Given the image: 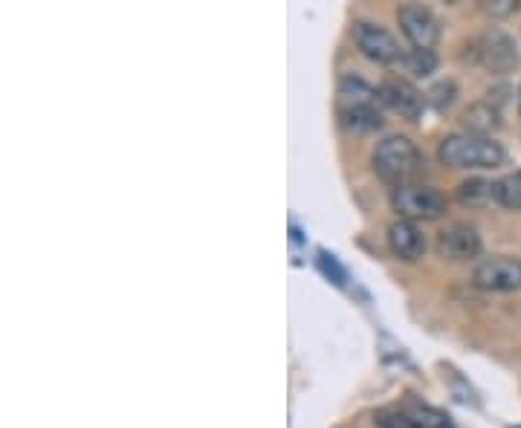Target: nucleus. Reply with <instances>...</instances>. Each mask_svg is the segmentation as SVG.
<instances>
[{"label": "nucleus", "instance_id": "4468645a", "mask_svg": "<svg viewBox=\"0 0 521 428\" xmlns=\"http://www.w3.org/2000/svg\"><path fill=\"white\" fill-rule=\"evenodd\" d=\"M493 200L501 209L521 212V171H510L493 183Z\"/></svg>", "mask_w": 521, "mask_h": 428}, {"label": "nucleus", "instance_id": "f257e3e1", "mask_svg": "<svg viewBox=\"0 0 521 428\" xmlns=\"http://www.w3.org/2000/svg\"><path fill=\"white\" fill-rule=\"evenodd\" d=\"M336 102H339V119L348 131L354 134H371L383 128V113L377 107V90L368 81L357 76H345L336 87Z\"/></svg>", "mask_w": 521, "mask_h": 428}, {"label": "nucleus", "instance_id": "9b49d317", "mask_svg": "<svg viewBox=\"0 0 521 428\" xmlns=\"http://www.w3.org/2000/svg\"><path fill=\"white\" fill-rule=\"evenodd\" d=\"M478 58L487 70L493 73H510L519 64V53H516V41L504 32V29H490L481 35L478 41Z\"/></svg>", "mask_w": 521, "mask_h": 428}, {"label": "nucleus", "instance_id": "a211bd4d", "mask_svg": "<svg viewBox=\"0 0 521 428\" xmlns=\"http://www.w3.org/2000/svg\"><path fill=\"white\" fill-rule=\"evenodd\" d=\"M432 96V105L438 107V110H446V107L455 102V96H458V87H455V81H440L438 87L429 93Z\"/></svg>", "mask_w": 521, "mask_h": 428}, {"label": "nucleus", "instance_id": "423d86ee", "mask_svg": "<svg viewBox=\"0 0 521 428\" xmlns=\"http://www.w3.org/2000/svg\"><path fill=\"white\" fill-rule=\"evenodd\" d=\"M374 423L380 428H452L443 411L432 405H420V402L383 408V411H377Z\"/></svg>", "mask_w": 521, "mask_h": 428}, {"label": "nucleus", "instance_id": "dca6fc26", "mask_svg": "<svg viewBox=\"0 0 521 428\" xmlns=\"http://www.w3.org/2000/svg\"><path fill=\"white\" fill-rule=\"evenodd\" d=\"M403 67L417 79H429L438 70V55L432 50H409L403 55Z\"/></svg>", "mask_w": 521, "mask_h": 428}, {"label": "nucleus", "instance_id": "20e7f679", "mask_svg": "<svg viewBox=\"0 0 521 428\" xmlns=\"http://www.w3.org/2000/svg\"><path fill=\"white\" fill-rule=\"evenodd\" d=\"M391 209L403 220H440L446 214V197L429 186H400L391 188Z\"/></svg>", "mask_w": 521, "mask_h": 428}, {"label": "nucleus", "instance_id": "9d476101", "mask_svg": "<svg viewBox=\"0 0 521 428\" xmlns=\"http://www.w3.org/2000/svg\"><path fill=\"white\" fill-rule=\"evenodd\" d=\"M435 249L446 261H472L481 255V235L469 223H449L446 229L438 232Z\"/></svg>", "mask_w": 521, "mask_h": 428}, {"label": "nucleus", "instance_id": "6e6552de", "mask_svg": "<svg viewBox=\"0 0 521 428\" xmlns=\"http://www.w3.org/2000/svg\"><path fill=\"white\" fill-rule=\"evenodd\" d=\"M377 99H380V105L394 110V113H400V116L409 119V122H417V119L423 116V107H426L423 93L414 87L412 81L400 79V76H388V79L377 87Z\"/></svg>", "mask_w": 521, "mask_h": 428}, {"label": "nucleus", "instance_id": "f8f14e48", "mask_svg": "<svg viewBox=\"0 0 521 428\" xmlns=\"http://www.w3.org/2000/svg\"><path fill=\"white\" fill-rule=\"evenodd\" d=\"M385 238H388V249L394 252V258H400L406 264H414V261H420L426 255V235L420 232V226L412 223V220L397 217L388 226Z\"/></svg>", "mask_w": 521, "mask_h": 428}, {"label": "nucleus", "instance_id": "2eb2a0df", "mask_svg": "<svg viewBox=\"0 0 521 428\" xmlns=\"http://www.w3.org/2000/svg\"><path fill=\"white\" fill-rule=\"evenodd\" d=\"M458 200L464 206H484L487 200H493V183L481 180V177H472V180H464L458 186Z\"/></svg>", "mask_w": 521, "mask_h": 428}, {"label": "nucleus", "instance_id": "0eeeda50", "mask_svg": "<svg viewBox=\"0 0 521 428\" xmlns=\"http://www.w3.org/2000/svg\"><path fill=\"white\" fill-rule=\"evenodd\" d=\"M475 287L487 293H516L521 290V261L510 255H498L490 261H481L472 272Z\"/></svg>", "mask_w": 521, "mask_h": 428}, {"label": "nucleus", "instance_id": "6ab92c4d", "mask_svg": "<svg viewBox=\"0 0 521 428\" xmlns=\"http://www.w3.org/2000/svg\"><path fill=\"white\" fill-rule=\"evenodd\" d=\"M516 102H519V116H521V84H519V93H516Z\"/></svg>", "mask_w": 521, "mask_h": 428}, {"label": "nucleus", "instance_id": "f03ea898", "mask_svg": "<svg viewBox=\"0 0 521 428\" xmlns=\"http://www.w3.org/2000/svg\"><path fill=\"white\" fill-rule=\"evenodd\" d=\"M371 165L388 186H412L414 177L423 171V154L409 136H385L374 148Z\"/></svg>", "mask_w": 521, "mask_h": 428}, {"label": "nucleus", "instance_id": "f3484780", "mask_svg": "<svg viewBox=\"0 0 521 428\" xmlns=\"http://www.w3.org/2000/svg\"><path fill=\"white\" fill-rule=\"evenodd\" d=\"M481 9L493 18H510L521 9L519 0H481Z\"/></svg>", "mask_w": 521, "mask_h": 428}, {"label": "nucleus", "instance_id": "7ed1b4c3", "mask_svg": "<svg viewBox=\"0 0 521 428\" xmlns=\"http://www.w3.org/2000/svg\"><path fill=\"white\" fill-rule=\"evenodd\" d=\"M438 160L449 168H498L504 162V148L493 142V139H484V136L472 134H452L440 142Z\"/></svg>", "mask_w": 521, "mask_h": 428}, {"label": "nucleus", "instance_id": "39448f33", "mask_svg": "<svg viewBox=\"0 0 521 428\" xmlns=\"http://www.w3.org/2000/svg\"><path fill=\"white\" fill-rule=\"evenodd\" d=\"M354 44H357L359 53L374 64H397V61L403 64V55H406L400 41L388 29L371 24V21L354 24Z\"/></svg>", "mask_w": 521, "mask_h": 428}, {"label": "nucleus", "instance_id": "ddd939ff", "mask_svg": "<svg viewBox=\"0 0 521 428\" xmlns=\"http://www.w3.org/2000/svg\"><path fill=\"white\" fill-rule=\"evenodd\" d=\"M461 122H464V134L490 139V134L501 128V113L490 102H475V105H469L464 110V119Z\"/></svg>", "mask_w": 521, "mask_h": 428}, {"label": "nucleus", "instance_id": "1a4fd4ad", "mask_svg": "<svg viewBox=\"0 0 521 428\" xmlns=\"http://www.w3.org/2000/svg\"><path fill=\"white\" fill-rule=\"evenodd\" d=\"M397 21L414 50H432L438 44L440 24L429 9H423L417 3H406L397 9Z\"/></svg>", "mask_w": 521, "mask_h": 428}]
</instances>
